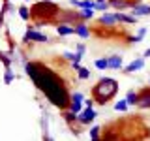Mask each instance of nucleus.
Returning <instances> with one entry per match:
<instances>
[{"mask_svg":"<svg viewBox=\"0 0 150 141\" xmlns=\"http://www.w3.org/2000/svg\"><path fill=\"white\" fill-rule=\"evenodd\" d=\"M25 68V73L30 77V81L36 85V88L40 90L43 96L47 98V102L51 105L58 107L60 111L62 109H68L69 107V102H71V92H69L68 85L54 70H51L47 64L43 62H30L26 60L23 64Z\"/></svg>","mask_w":150,"mask_h":141,"instance_id":"f257e3e1","label":"nucleus"},{"mask_svg":"<svg viewBox=\"0 0 150 141\" xmlns=\"http://www.w3.org/2000/svg\"><path fill=\"white\" fill-rule=\"evenodd\" d=\"M75 36L83 38V40L90 38V26L86 25V21H77L75 23Z\"/></svg>","mask_w":150,"mask_h":141,"instance_id":"1a4fd4ad","label":"nucleus"},{"mask_svg":"<svg viewBox=\"0 0 150 141\" xmlns=\"http://www.w3.org/2000/svg\"><path fill=\"white\" fill-rule=\"evenodd\" d=\"M128 102H126V98H124V100H118V102H116L115 103V111H118V113H124V111H128Z\"/></svg>","mask_w":150,"mask_h":141,"instance_id":"b1692460","label":"nucleus"},{"mask_svg":"<svg viewBox=\"0 0 150 141\" xmlns=\"http://www.w3.org/2000/svg\"><path fill=\"white\" fill-rule=\"evenodd\" d=\"M144 36H146V28H144V26H139L137 28V34L131 36L129 40H128V43H141V41L144 40Z\"/></svg>","mask_w":150,"mask_h":141,"instance_id":"dca6fc26","label":"nucleus"},{"mask_svg":"<svg viewBox=\"0 0 150 141\" xmlns=\"http://www.w3.org/2000/svg\"><path fill=\"white\" fill-rule=\"evenodd\" d=\"M69 66H71V70H75V72H77V70L81 68V62H69Z\"/></svg>","mask_w":150,"mask_h":141,"instance_id":"7c9ffc66","label":"nucleus"},{"mask_svg":"<svg viewBox=\"0 0 150 141\" xmlns=\"http://www.w3.org/2000/svg\"><path fill=\"white\" fill-rule=\"evenodd\" d=\"M15 81V72L11 70V66L4 68V85H11Z\"/></svg>","mask_w":150,"mask_h":141,"instance_id":"aec40b11","label":"nucleus"},{"mask_svg":"<svg viewBox=\"0 0 150 141\" xmlns=\"http://www.w3.org/2000/svg\"><path fill=\"white\" fill-rule=\"evenodd\" d=\"M129 13L131 15H135V17H148L150 15V4H143V2H139V4H133V6L129 8Z\"/></svg>","mask_w":150,"mask_h":141,"instance_id":"0eeeda50","label":"nucleus"},{"mask_svg":"<svg viewBox=\"0 0 150 141\" xmlns=\"http://www.w3.org/2000/svg\"><path fill=\"white\" fill-rule=\"evenodd\" d=\"M13 55L11 53H4V51H0V62L4 64V68H8V66H11L13 64Z\"/></svg>","mask_w":150,"mask_h":141,"instance_id":"412c9836","label":"nucleus"},{"mask_svg":"<svg viewBox=\"0 0 150 141\" xmlns=\"http://www.w3.org/2000/svg\"><path fill=\"white\" fill-rule=\"evenodd\" d=\"M116 19L122 25H137L139 23V17L131 15V13H124V11H116Z\"/></svg>","mask_w":150,"mask_h":141,"instance_id":"9d476101","label":"nucleus"},{"mask_svg":"<svg viewBox=\"0 0 150 141\" xmlns=\"http://www.w3.org/2000/svg\"><path fill=\"white\" fill-rule=\"evenodd\" d=\"M139 96H141V100H139L137 105L141 109H150V87L143 88V90L139 92Z\"/></svg>","mask_w":150,"mask_h":141,"instance_id":"9b49d317","label":"nucleus"},{"mask_svg":"<svg viewBox=\"0 0 150 141\" xmlns=\"http://www.w3.org/2000/svg\"><path fill=\"white\" fill-rule=\"evenodd\" d=\"M47 41H49V36L41 34L34 25L28 26L26 32H25V36H23V43H47Z\"/></svg>","mask_w":150,"mask_h":141,"instance_id":"20e7f679","label":"nucleus"},{"mask_svg":"<svg viewBox=\"0 0 150 141\" xmlns=\"http://www.w3.org/2000/svg\"><path fill=\"white\" fill-rule=\"evenodd\" d=\"M83 100H84V94H83L81 90L71 92V102H83Z\"/></svg>","mask_w":150,"mask_h":141,"instance_id":"bb28decb","label":"nucleus"},{"mask_svg":"<svg viewBox=\"0 0 150 141\" xmlns=\"http://www.w3.org/2000/svg\"><path fill=\"white\" fill-rule=\"evenodd\" d=\"M83 103H84V107H94V103H96V100H94V98H84V100H83Z\"/></svg>","mask_w":150,"mask_h":141,"instance_id":"cd10ccee","label":"nucleus"},{"mask_svg":"<svg viewBox=\"0 0 150 141\" xmlns=\"http://www.w3.org/2000/svg\"><path fill=\"white\" fill-rule=\"evenodd\" d=\"M77 77L81 79V81H86V79H90V70L84 68V66H81V68L77 70Z\"/></svg>","mask_w":150,"mask_h":141,"instance_id":"5701e85b","label":"nucleus"},{"mask_svg":"<svg viewBox=\"0 0 150 141\" xmlns=\"http://www.w3.org/2000/svg\"><path fill=\"white\" fill-rule=\"evenodd\" d=\"M45 2H54V0H45Z\"/></svg>","mask_w":150,"mask_h":141,"instance_id":"72a5a7b5","label":"nucleus"},{"mask_svg":"<svg viewBox=\"0 0 150 141\" xmlns=\"http://www.w3.org/2000/svg\"><path fill=\"white\" fill-rule=\"evenodd\" d=\"M4 15H6V11H0V30H2V26H4Z\"/></svg>","mask_w":150,"mask_h":141,"instance_id":"2f4dec72","label":"nucleus"},{"mask_svg":"<svg viewBox=\"0 0 150 141\" xmlns=\"http://www.w3.org/2000/svg\"><path fill=\"white\" fill-rule=\"evenodd\" d=\"M122 68H124L122 55H111L109 56V70H122Z\"/></svg>","mask_w":150,"mask_h":141,"instance_id":"4468645a","label":"nucleus"},{"mask_svg":"<svg viewBox=\"0 0 150 141\" xmlns=\"http://www.w3.org/2000/svg\"><path fill=\"white\" fill-rule=\"evenodd\" d=\"M100 25L105 28H115L118 25V19H116V13H109V11H103V15L100 17Z\"/></svg>","mask_w":150,"mask_h":141,"instance_id":"6e6552de","label":"nucleus"},{"mask_svg":"<svg viewBox=\"0 0 150 141\" xmlns=\"http://www.w3.org/2000/svg\"><path fill=\"white\" fill-rule=\"evenodd\" d=\"M96 117H98V113L94 111V107H83V111L77 115V119H79L81 126H90L96 120Z\"/></svg>","mask_w":150,"mask_h":141,"instance_id":"39448f33","label":"nucleus"},{"mask_svg":"<svg viewBox=\"0 0 150 141\" xmlns=\"http://www.w3.org/2000/svg\"><path fill=\"white\" fill-rule=\"evenodd\" d=\"M36 2H38V0H36Z\"/></svg>","mask_w":150,"mask_h":141,"instance_id":"e433bc0d","label":"nucleus"},{"mask_svg":"<svg viewBox=\"0 0 150 141\" xmlns=\"http://www.w3.org/2000/svg\"><path fill=\"white\" fill-rule=\"evenodd\" d=\"M98 70H109V58H105V56H101V58H96V62H94Z\"/></svg>","mask_w":150,"mask_h":141,"instance_id":"4be33fe9","label":"nucleus"},{"mask_svg":"<svg viewBox=\"0 0 150 141\" xmlns=\"http://www.w3.org/2000/svg\"><path fill=\"white\" fill-rule=\"evenodd\" d=\"M88 135H90V139H92V141L101 139V137H103V128H101L100 124H92V126H90V130H88Z\"/></svg>","mask_w":150,"mask_h":141,"instance_id":"2eb2a0df","label":"nucleus"},{"mask_svg":"<svg viewBox=\"0 0 150 141\" xmlns=\"http://www.w3.org/2000/svg\"><path fill=\"white\" fill-rule=\"evenodd\" d=\"M77 115H79V113H73L71 109H62V119H64V122H66L68 126H75V124H79Z\"/></svg>","mask_w":150,"mask_h":141,"instance_id":"f8f14e48","label":"nucleus"},{"mask_svg":"<svg viewBox=\"0 0 150 141\" xmlns=\"http://www.w3.org/2000/svg\"><path fill=\"white\" fill-rule=\"evenodd\" d=\"M141 100V96H139V92H135V90H128V94H126V102H128V105H137Z\"/></svg>","mask_w":150,"mask_h":141,"instance_id":"6ab92c4d","label":"nucleus"},{"mask_svg":"<svg viewBox=\"0 0 150 141\" xmlns=\"http://www.w3.org/2000/svg\"><path fill=\"white\" fill-rule=\"evenodd\" d=\"M25 2H28V0H25Z\"/></svg>","mask_w":150,"mask_h":141,"instance_id":"c9c22d12","label":"nucleus"},{"mask_svg":"<svg viewBox=\"0 0 150 141\" xmlns=\"http://www.w3.org/2000/svg\"><path fill=\"white\" fill-rule=\"evenodd\" d=\"M56 26V34L58 36H73L75 34V26H69L68 23H58Z\"/></svg>","mask_w":150,"mask_h":141,"instance_id":"ddd939ff","label":"nucleus"},{"mask_svg":"<svg viewBox=\"0 0 150 141\" xmlns=\"http://www.w3.org/2000/svg\"><path fill=\"white\" fill-rule=\"evenodd\" d=\"M143 56H144V58H150V47H148V49L143 53Z\"/></svg>","mask_w":150,"mask_h":141,"instance_id":"473e14b6","label":"nucleus"},{"mask_svg":"<svg viewBox=\"0 0 150 141\" xmlns=\"http://www.w3.org/2000/svg\"><path fill=\"white\" fill-rule=\"evenodd\" d=\"M62 58L68 60V62H73V60L77 58V51H64V53H62Z\"/></svg>","mask_w":150,"mask_h":141,"instance_id":"a878e982","label":"nucleus"},{"mask_svg":"<svg viewBox=\"0 0 150 141\" xmlns=\"http://www.w3.org/2000/svg\"><path fill=\"white\" fill-rule=\"evenodd\" d=\"M75 51H79V53H86V45H84V43H77V45H75Z\"/></svg>","mask_w":150,"mask_h":141,"instance_id":"c85d7f7f","label":"nucleus"},{"mask_svg":"<svg viewBox=\"0 0 150 141\" xmlns=\"http://www.w3.org/2000/svg\"><path fill=\"white\" fill-rule=\"evenodd\" d=\"M79 21H90L96 13V9H84V8H79Z\"/></svg>","mask_w":150,"mask_h":141,"instance_id":"a211bd4d","label":"nucleus"},{"mask_svg":"<svg viewBox=\"0 0 150 141\" xmlns=\"http://www.w3.org/2000/svg\"><path fill=\"white\" fill-rule=\"evenodd\" d=\"M69 6H73V8H81V0H69Z\"/></svg>","mask_w":150,"mask_h":141,"instance_id":"c756f323","label":"nucleus"},{"mask_svg":"<svg viewBox=\"0 0 150 141\" xmlns=\"http://www.w3.org/2000/svg\"><path fill=\"white\" fill-rule=\"evenodd\" d=\"M17 13H19V17H21L23 21H26V23L32 19V11H30V8H28V6H25V4L17 8Z\"/></svg>","mask_w":150,"mask_h":141,"instance_id":"f3484780","label":"nucleus"},{"mask_svg":"<svg viewBox=\"0 0 150 141\" xmlns=\"http://www.w3.org/2000/svg\"><path fill=\"white\" fill-rule=\"evenodd\" d=\"M143 68H144V56H137V58H133L128 66H124L122 72L124 73H135V72H141Z\"/></svg>","mask_w":150,"mask_h":141,"instance_id":"423d86ee","label":"nucleus"},{"mask_svg":"<svg viewBox=\"0 0 150 141\" xmlns=\"http://www.w3.org/2000/svg\"><path fill=\"white\" fill-rule=\"evenodd\" d=\"M83 107H84L83 102H69V107H68V109H71L73 113H81Z\"/></svg>","mask_w":150,"mask_h":141,"instance_id":"393cba45","label":"nucleus"},{"mask_svg":"<svg viewBox=\"0 0 150 141\" xmlns=\"http://www.w3.org/2000/svg\"><path fill=\"white\" fill-rule=\"evenodd\" d=\"M30 11H32V19H47V21H51L54 15H58V13H60V9L53 2L38 0L34 6L30 8Z\"/></svg>","mask_w":150,"mask_h":141,"instance_id":"7ed1b4c3","label":"nucleus"},{"mask_svg":"<svg viewBox=\"0 0 150 141\" xmlns=\"http://www.w3.org/2000/svg\"><path fill=\"white\" fill-rule=\"evenodd\" d=\"M118 88H120V85L115 77H101L100 81L92 87V98L96 100V103L105 105L109 100H112V98L116 96Z\"/></svg>","mask_w":150,"mask_h":141,"instance_id":"f03ea898","label":"nucleus"},{"mask_svg":"<svg viewBox=\"0 0 150 141\" xmlns=\"http://www.w3.org/2000/svg\"><path fill=\"white\" fill-rule=\"evenodd\" d=\"M148 85H150V79H148Z\"/></svg>","mask_w":150,"mask_h":141,"instance_id":"f704fd0d","label":"nucleus"}]
</instances>
